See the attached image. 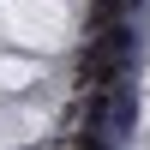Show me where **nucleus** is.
<instances>
[{"label":"nucleus","instance_id":"obj_1","mask_svg":"<svg viewBox=\"0 0 150 150\" xmlns=\"http://www.w3.org/2000/svg\"><path fill=\"white\" fill-rule=\"evenodd\" d=\"M132 48H138V42H132V24H108V30H90V36H84V54L78 60H126V66H132Z\"/></svg>","mask_w":150,"mask_h":150},{"label":"nucleus","instance_id":"obj_2","mask_svg":"<svg viewBox=\"0 0 150 150\" xmlns=\"http://www.w3.org/2000/svg\"><path fill=\"white\" fill-rule=\"evenodd\" d=\"M72 150H108L102 138H90V132H78V144H72Z\"/></svg>","mask_w":150,"mask_h":150}]
</instances>
